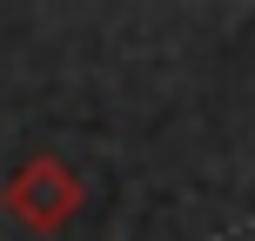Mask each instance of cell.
I'll return each mask as SVG.
<instances>
[{
	"instance_id": "6da1fadb",
	"label": "cell",
	"mask_w": 255,
	"mask_h": 241,
	"mask_svg": "<svg viewBox=\"0 0 255 241\" xmlns=\"http://www.w3.org/2000/svg\"><path fill=\"white\" fill-rule=\"evenodd\" d=\"M88 208V181L61 161V154H27L7 181V215L34 235H61L67 221Z\"/></svg>"
},
{
	"instance_id": "7a4b0ae2",
	"label": "cell",
	"mask_w": 255,
	"mask_h": 241,
	"mask_svg": "<svg viewBox=\"0 0 255 241\" xmlns=\"http://www.w3.org/2000/svg\"><path fill=\"white\" fill-rule=\"evenodd\" d=\"M0 208H7V194H0Z\"/></svg>"
}]
</instances>
